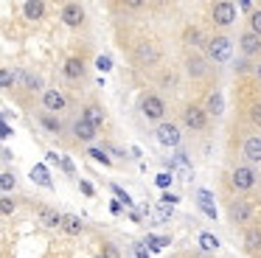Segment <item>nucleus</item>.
<instances>
[{"label": "nucleus", "mask_w": 261, "mask_h": 258, "mask_svg": "<svg viewBox=\"0 0 261 258\" xmlns=\"http://www.w3.org/2000/svg\"><path fill=\"white\" fill-rule=\"evenodd\" d=\"M182 42H186V45H194V48H199V45H208V42H205V37H202V31H199V28H194V25H186V31H182Z\"/></svg>", "instance_id": "obj_21"}, {"label": "nucleus", "mask_w": 261, "mask_h": 258, "mask_svg": "<svg viewBox=\"0 0 261 258\" xmlns=\"http://www.w3.org/2000/svg\"><path fill=\"white\" fill-rule=\"evenodd\" d=\"M42 107H45V112H62L68 107V98L59 90H45L42 93Z\"/></svg>", "instance_id": "obj_12"}, {"label": "nucleus", "mask_w": 261, "mask_h": 258, "mask_svg": "<svg viewBox=\"0 0 261 258\" xmlns=\"http://www.w3.org/2000/svg\"><path fill=\"white\" fill-rule=\"evenodd\" d=\"M247 118H250V123H253L255 129H261V104H250Z\"/></svg>", "instance_id": "obj_27"}, {"label": "nucleus", "mask_w": 261, "mask_h": 258, "mask_svg": "<svg viewBox=\"0 0 261 258\" xmlns=\"http://www.w3.org/2000/svg\"><path fill=\"white\" fill-rule=\"evenodd\" d=\"M160 87H166V90H174L177 87V73H171V70H163L160 73Z\"/></svg>", "instance_id": "obj_25"}, {"label": "nucleus", "mask_w": 261, "mask_h": 258, "mask_svg": "<svg viewBox=\"0 0 261 258\" xmlns=\"http://www.w3.org/2000/svg\"><path fill=\"white\" fill-rule=\"evenodd\" d=\"M253 216H255V211L247 199H230V205H227V219H230L233 224H250Z\"/></svg>", "instance_id": "obj_5"}, {"label": "nucleus", "mask_w": 261, "mask_h": 258, "mask_svg": "<svg viewBox=\"0 0 261 258\" xmlns=\"http://www.w3.org/2000/svg\"><path fill=\"white\" fill-rule=\"evenodd\" d=\"M255 183H258V174H255L250 166H236L230 171V185L236 191H242V194H244V191H253Z\"/></svg>", "instance_id": "obj_3"}, {"label": "nucleus", "mask_w": 261, "mask_h": 258, "mask_svg": "<svg viewBox=\"0 0 261 258\" xmlns=\"http://www.w3.org/2000/svg\"><path fill=\"white\" fill-rule=\"evenodd\" d=\"M79 188H82V191H85V194H87V196H93V194H96V188H93V185H90V183H85V179H82V183H79Z\"/></svg>", "instance_id": "obj_40"}, {"label": "nucleus", "mask_w": 261, "mask_h": 258, "mask_svg": "<svg viewBox=\"0 0 261 258\" xmlns=\"http://www.w3.org/2000/svg\"><path fill=\"white\" fill-rule=\"evenodd\" d=\"M101 255H104V258H121V252H118V247H115V244H110V241H104V250H101Z\"/></svg>", "instance_id": "obj_33"}, {"label": "nucleus", "mask_w": 261, "mask_h": 258, "mask_svg": "<svg viewBox=\"0 0 261 258\" xmlns=\"http://www.w3.org/2000/svg\"><path fill=\"white\" fill-rule=\"evenodd\" d=\"M135 252H138V258H149V252L143 250V244H135Z\"/></svg>", "instance_id": "obj_43"}, {"label": "nucleus", "mask_w": 261, "mask_h": 258, "mask_svg": "<svg viewBox=\"0 0 261 258\" xmlns=\"http://www.w3.org/2000/svg\"><path fill=\"white\" fill-rule=\"evenodd\" d=\"M208 112H205V107L199 104H186V110H182V126L191 129V132H202L205 126H208Z\"/></svg>", "instance_id": "obj_2"}, {"label": "nucleus", "mask_w": 261, "mask_h": 258, "mask_svg": "<svg viewBox=\"0 0 261 258\" xmlns=\"http://www.w3.org/2000/svg\"><path fill=\"white\" fill-rule=\"evenodd\" d=\"M250 31L258 34V37H261V6L253 11V14H250Z\"/></svg>", "instance_id": "obj_30"}, {"label": "nucleus", "mask_w": 261, "mask_h": 258, "mask_svg": "<svg viewBox=\"0 0 261 258\" xmlns=\"http://www.w3.org/2000/svg\"><path fill=\"white\" fill-rule=\"evenodd\" d=\"M20 79H23V82H25V90H40V79H37V76H31V73H20Z\"/></svg>", "instance_id": "obj_31"}, {"label": "nucleus", "mask_w": 261, "mask_h": 258, "mask_svg": "<svg viewBox=\"0 0 261 258\" xmlns=\"http://www.w3.org/2000/svg\"><path fill=\"white\" fill-rule=\"evenodd\" d=\"M23 14L25 20H40L45 14V3L42 0H29V3H23Z\"/></svg>", "instance_id": "obj_20"}, {"label": "nucleus", "mask_w": 261, "mask_h": 258, "mask_svg": "<svg viewBox=\"0 0 261 258\" xmlns=\"http://www.w3.org/2000/svg\"><path fill=\"white\" fill-rule=\"evenodd\" d=\"M205 112H208V115H216V118H219L222 112H225V98H222L219 90L208 93V101H205Z\"/></svg>", "instance_id": "obj_19"}, {"label": "nucleus", "mask_w": 261, "mask_h": 258, "mask_svg": "<svg viewBox=\"0 0 261 258\" xmlns=\"http://www.w3.org/2000/svg\"><path fill=\"white\" fill-rule=\"evenodd\" d=\"M113 194H115V196H118V202H121V205H126V208H132V196H129V194H124V191H121V188H118V185H113Z\"/></svg>", "instance_id": "obj_32"}, {"label": "nucleus", "mask_w": 261, "mask_h": 258, "mask_svg": "<svg viewBox=\"0 0 261 258\" xmlns=\"http://www.w3.org/2000/svg\"><path fill=\"white\" fill-rule=\"evenodd\" d=\"M253 76H258V79H261V65H253Z\"/></svg>", "instance_id": "obj_44"}, {"label": "nucleus", "mask_w": 261, "mask_h": 258, "mask_svg": "<svg viewBox=\"0 0 261 258\" xmlns=\"http://www.w3.org/2000/svg\"><path fill=\"white\" fill-rule=\"evenodd\" d=\"M141 115L152 123H163L166 118V101L158 93H143L141 95Z\"/></svg>", "instance_id": "obj_1"}, {"label": "nucleus", "mask_w": 261, "mask_h": 258, "mask_svg": "<svg viewBox=\"0 0 261 258\" xmlns=\"http://www.w3.org/2000/svg\"><path fill=\"white\" fill-rule=\"evenodd\" d=\"M0 82H3V87H6V90H12V82H14L12 70H3V73H0Z\"/></svg>", "instance_id": "obj_38"}, {"label": "nucleus", "mask_w": 261, "mask_h": 258, "mask_svg": "<svg viewBox=\"0 0 261 258\" xmlns=\"http://www.w3.org/2000/svg\"><path fill=\"white\" fill-rule=\"evenodd\" d=\"M96 67H98V70H104V73L113 70V59H110V56H98V59H96Z\"/></svg>", "instance_id": "obj_34"}, {"label": "nucleus", "mask_w": 261, "mask_h": 258, "mask_svg": "<svg viewBox=\"0 0 261 258\" xmlns=\"http://www.w3.org/2000/svg\"><path fill=\"white\" fill-rule=\"evenodd\" d=\"M40 123L48 129V132H54V135H59L65 129V123L59 121V118H54V115H48V112H40Z\"/></svg>", "instance_id": "obj_23"}, {"label": "nucleus", "mask_w": 261, "mask_h": 258, "mask_svg": "<svg viewBox=\"0 0 261 258\" xmlns=\"http://www.w3.org/2000/svg\"><path fill=\"white\" fill-rule=\"evenodd\" d=\"M242 154L247 163H261V135H250L242 146Z\"/></svg>", "instance_id": "obj_15"}, {"label": "nucleus", "mask_w": 261, "mask_h": 258, "mask_svg": "<svg viewBox=\"0 0 261 258\" xmlns=\"http://www.w3.org/2000/svg\"><path fill=\"white\" fill-rule=\"evenodd\" d=\"M0 211H3V216H12V213H14V202L9 199V196H3V202H0Z\"/></svg>", "instance_id": "obj_36"}, {"label": "nucleus", "mask_w": 261, "mask_h": 258, "mask_svg": "<svg viewBox=\"0 0 261 258\" xmlns=\"http://www.w3.org/2000/svg\"><path fill=\"white\" fill-rule=\"evenodd\" d=\"M98 258H104V255H98Z\"/></svg>", "instance_id": "obj_45"}, {"label": "nucleus", "mask_w": 261, "mask_h": 258, "mask_svg": "<svg viewBox=\"0 0 261 258\" xmlns=\"http://www.w3.org/2000/svg\"><path fill=\"white\" fill-rule=\"evenodd\" d=\"M154 183L160 185V188H169L171 185V174L169 171H163V174H158V179H154Z\"/></svg>", "instance_id": "obj_37"}, {"label": "nucleus", "mask_w": 261, "mask_h": 258, "mask_svg": "<svg viewBox=\"0 0 261 258\" xmlns=\"http://www.w3.org/2000/svg\"><path fill=\"white\" fill-rule=\"evenodd\" d=\"M186 73L191 79H205L211 73V67H208V62H205L202 56L191 54V56H186Z\"/></svg>", "instance_id": "obj_11"}, {"label": "nucleus", "mask_w": 261, "mask_h": 258, "mask_svg": "<svg viewBox=\"0 0 261 258\" xmlns=\"http://www.w3.org/2000/svg\"><path fill=\"white\" fill-rule=\"evenodd\" d=\"M0 188H3V194H9V191L14 188V174H12V171H3V174H0Z\"/></svg>", "instance_id": "obj_29"}, {"label": "nucleus", "mask_w": 261, "mask_h": 258, "mask_svg": "<svg viewBox=\"0 0 261 258\" xmlns=\"http://www.w3.org/2000/svg\"><path fill=\"white\" fill-rule=\"evenodd\" d=\"M82 118H85L87 123H93L96 129H101L104 126V121H107V115H104V107L101 104H96V101H90V104L82 110Z\"/></svg>", "instance_id": "obj_14"}, {"label": "nucleus", "mask_w": 261, "mask_h": 258, "mask_svg": "<svg viewBox=\"0 0 261 258\" xmlns=\"http://www.w3.org/2000/svg\"><path fill=\"white\" fill-rule=\"evenodd\" d=\"M31 179L40 183V185H45V188H54L51 177H48V171H45V166H34V168H31Z\"/></svg>", "instance_id": "obj_24"}, {"label": "nucleus", "mask_w": 261, "mask_h": 258, "mask_svg": "<svg viewBox=\"0 0 261 258\" xmlns=\"http://www.w3.org/2000/svg\"><path fill=\"white\" fill-rule=\"evenodd\" d=\"M199 244H202L205 250H216V247H219V239L211 236V233H199Z\"/></svg>", "instance_id": "obj_28"}, {"label": "nucleus", "mask_w": 261, "mask_h": 258, "mask_svg": "<svg viewBox=\"0 0 261 258\" xmlns=\"http://www.w3.org/2000/svg\"><path fill=\"white\" fill-rule=\"evenodd\" d=\"M244 250L250 252V255H258L261 252V227H255V224H250L247 230H244Z\"/></svg>", "instance_id": "obj_16"}, {"label": "nucleus", "mask_w": 261, "mask_h": 258, "mask_svg": "<svg viewBox=\"0 0 261 258\" xmlns=\"http://www.w3.org/2000/svg\"><path fill=\"white\" fill-rule=\"evenodd\" d=\"M65 76H68L70 82H79V79H85V62H82L79 56H70V59L65 62Z\"/></svg>", "instance_id": "obj_18"}, {"label": "nucleus", "mask_w": 261, "mask_h": 258, "mask_svg": "<svg viewBox=\"0 0 261 258\" xmlns=\"http://www.w3.org/2000/svg\"><path fill=\"white\" fill-rule=\"evenodd\" d=\"M205 48H208V56L214 62H227V59H230V50H233V39L225 37V34H219V37L208 39Z\"/></svg>", "instance_id": "obj_6"}, {"label": "nucleus", "mask_w": 261, "mask_h": 258, "mask_svg": "<svg viewBox=\"0 0 261 258\" xmlns=\"http://www.w3.org/2000/svg\"><path fill=\"white\" fill-rule=\"evenodd\" d=\"M239 48H242L244 56H258L261 54V37L253 31H244L242 37H239Z\"/></svg>", "instance_id": "obj_13"}, {"label": "nucleus", "mask_w": 261, "mask_h": 258, "mask_svg": "<svg viewBox=\"0 0 261 258\" xmlns=\"http://www.w3.org/2000/svg\"><path fill=\"white\" fill-rule=\"evenodd\" d=\"M163 202H166V205H177V202H180V196H174V194H163Z\"/></svg>", "instance_id": "obj_41"}, {"label": "nucleus", "mask_w": 261, "mask_h": 258, "mask_svg": "<svg viewBox=\"0 0 261 258\" xmlns=\"http://www.w3.org/2000/svg\"><path fill=\"white\" fill-rule=\"evenodd\" d=\"M37 219H40L45 227H62L65 216H59V211H54V208H48V205H40L37 208Z\"/></svg>", "instance_id": "obj_17"}, {"label": "nucleus", "mask_w": 261, "mask_h": 258, "mask_svg": "<svg viewBox=\"0 0 261 258\" xmlns=\"http://www.w3.org/2000/svg\"><path fill=\"white\" fill-rule=\"evenodd\" d=\"M87 154H90L96 163H104V166H113V157H110L104 149H87Z\"/></svg>", "instance_id": "obj_26"}, {"label": "nucleus", "mask_w": 261, "mask_h": 258, "mask_svg": "<svg viewBox=\"0 0 261 258\" xmlns=\"http://www.w3.org/2000/svg\"><path fill=\"white\" fill-rule=\"evenodd\" d=\"M154 138H158V143H163V146H180V126H177L174 121H163V123H158V132H154Z\"/></svg>", "instance_id": "obj_8"}, {"label": "nucleus", "mask_w": 261, "mask_h": 258, "mask_svg": "<svg viewBox=\"0 0 261 258\" xmlns=\"http://www.w3.org/2000/svg\"><path fill=\"white\" fill-rule=\"evenodd\" d=\"M59 17L68 28H79L85 22V9H82V3H62V14Z\"/></svg>", "instance_id": "obj_9"}, {"label": "nucleus", "mask_w": 261, "mask_h": 258, "mask_svg": "<svg viewBox=\"0 0 261 258\" xmlns=\"http://www.w3.org/2000/svg\"><path fill=\"white\" fill-rule=\"evenodd\" d=\"M239 9H242V11H247V14H253V11L258 9V6H255V3H250V0H242V3H239Z\"/></svg>", "instance_id": "obj_39"}, {"label": "nucleus", "mask_w": 261, "mask_h": 258, "mask_svg": "<svg viewBox=\"0 0 261 258\" xmlns=\"http://www.w3.org/2000/svg\"><path fill=\"white\" fill-rule=\"evenodd\" d=\"M62 230L68 236H82V230H85V224H82L79 216H73V213H68V216L62 219Z\"/></svg>", "instance_id": "obj_22"}, {"label": "nucleus", "mask_w": 261, "mask_h": 258, "mask_svg": "<svg viewBox=\"0 0 261 258\" xmlns=\"http://www.w3.org/2000/svg\"><path fill=\"white\" fill-rule=\"evenodd\" d=\"M233 70H236V73H253V65H250L247 59H239L236 65H233Z\"/></svg>", "instance_id": "obj_35"}, {"label": "nucleus", "mask_w": 261, "mask_h": 258, "mask_svg": "<svg viewBox=\"0 0 261 258\" xmlns=\"http://www.w3.org/2000/svg\"><path fill=\"white\" fill-rule=\"evenodd\" d=\"M70 132H73L76 140H82V143H90V140L98 135V129L93 126V123H87L85 118H76V121L70 123Z\"/></svg>", "instance_id": "obj_10"}, {"label": "nucleus", "mask_w": 261, "mask_h": 258, "mask_svg": "<svg viewBox=\"0 0 261 258\" xmlns=\"http://www.w3.org/2000/svg\"><path fill=\"white\" fill-rule=\"evenodd\" d=\"M62 166H65V171H68V174H76V168H73V163H70V160H68V157H65V160H62Z\"/></svg>", "instance_id": "obj_42"}, {"label": "nucleus", "mask_w": 261, "mask_h": 258, "mask_svg": "<svg viewBox=\"0 0 261 258\" xmlns=\"http://www.w3.org/2000/svg\"><path fill=\"white\" fill-rule=\"evenodd\" d=\"M233 20H236V6L233 3H214L211 9V22L216 28H230Z\"/></svg>", "instance_id": "obj_7"}, {"label": "nucleus", "mask_w": 261, "mask_h": 258, "mask_svg": "<svg viewBox=\"0 0 261 258\" xmlns=\"http://www.w3.org/2000/svg\"><path fill=\"white\" fill-rule=\"evenodd\" d=\"M132 56H135L138 65H158L163 50H160L158 42H152V39H141V42L135 45V54Z\"/></svg>", "instance_id": "obj_4"}]
</instances>
